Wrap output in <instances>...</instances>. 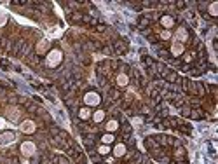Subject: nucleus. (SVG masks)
I'll return each instance as SVG.
<instances>
[{
    "instance_id": "f257e3e1",
    "label": "nucleus",
    "mask_w": 218,
    "mask_h": 164,
    "mask_svg": "<svg viewBox=\"0 0 218 164\" xmlns=\"http://www.w3.org/2000/svg\"><path fill=\"white\" fill-rule=\"evenodd\" d=\"M59 61H61V53H59V51L49 53V56H47V65H49V67H56Z\"/></svg>"
},
{
    "instance_id": "f03ea898",
    "label": "nucleus",
    "mask_w": 218,
    "mask_h": 164,
    "mask_svg": "<svg viewBox=\"0 0 218 164\" xmlns=\"http://www.w3.org/2000/svg\"><path fill=\"white\" fill-rule=\"evenodd\" d=\"M21 152H23V155L30 157V155H33V154H35V145H33L32 141H25V143L21 145Z\"/></svg>"
},
{
    "instance_id": "7ed1b4c3",
    "label": "nucleus",
    "mask_w": 218,
    "mask_h": 164,
    "mask_svg": "<svg viewBox=\"0 0 218 164\" xmlns=\"http://www.w3.org/2000/svg\"><path fill=\"white\" fill-rule=\"evenodd\" d=\"M84 100H86L87 105H98V103H100V96L96 94V93H87Z\"/></svg>"
},
{
    "instance_id": "20e7f679",
    "label": "nucleus",
    "mask_w": 218,
    "mask_h": 164,
    "mask_svg": "<svg viewBox=\"0 0 218 164\" xmlns=\"http://www.w3.org/2000/svg\"><path fill=\"white\" fill-rule=\"evenodd\" d=\"M14 140H16V136H14V133H11V131L0 135V143H12Z\"/></svg>"
},
{
    "instance_id": "39448f33",
    "label": "nucleus",
    "mask_w": 218,
    "mask_h": 164,
    "mask_svg": "<svg viewBox=\"0 0 218 164\" xmlns=\"http://www.w3.org/2000/svg\"><path fill=\"white\" fill-rule=\"evenodd\" d=\"M33 129H35V122L33 121H25L21 124V131H25V133H33Z\"/></svg>"
},
{
    "instance_id": "423d86ee",
    "label": "nucleus",
    "mask_w": 218,
    "mask_h": 164,
    "mask_svg": "<svg viewBox=\"0 0 218 164\" xmlns=\"http://www.w3.org/2000/svg\"><path fill=\"white\" fill-rule=\"evenodd\" d=\"M114 154H115L117 157L124 155V154H126V145H124V143H119V145H117L115 149H114Z\"/></svg>"
},
{
    "instance_id": "0eeeda50",
    "label": "nucleus",
    "mask_w": 218,
    "mask_h": 164,
    "mask_svg": "<svg viewBox=\"0 0 218 164\" xmlns=\"http://www.w3.org/2000/svg\"><path fill=\"white\" fill-rule=\"evenodd\" d=\"M171 51H173V54L175 56H180L181 53H183V45H181V44H173Z\"/></svg>"
},
{
    "instance_id": "6e6552de",
    "label": "nucleus",
    "mask_w": 218,
    "mask_h": 164,
    "mask_svg": "<svg viewBox=\"0 0 218 164\" xmlns=\"http://www.w3.org/2000/svg\"><path fill=\"white\" fill-rule=\"evenodd\" d=\"M161 23H162V25H164L166 28H171V26H173V18H169V16H164V18L161 19Z\"/></svg>"
},
{
    "instance_id": "1a4fd4ad",
    "label": "nucleus",
    "mask_w": 218,
    "mask_h": 164,
    "mask_svg": "<svg viewBox=\"0 0 218 164\" xmlns=\"http://www.w3.org/2000/svg\"><path fill=\"white\" fill-rule=\"evenodd\" d=\"M117 84H119V86H126V84H128V75H124V73L117 75Z\"/></svg>"
},
{
    "instance_id": "9d476101",
    "label": "nucleus",
    "mask_w": 218,
    "mask_h": 164,
    "mask_svg": "<svg viewBox=\"0 0 218 164\" xmlns=\"http://www.w3.org/2000/svg\"><path fill=\"white\" fill-rule=\"evenodd\" d=\"M176 37H178V40L185 42V40H187V31H185L183 28H180V30H178V33H176Z\"/></svg>"
},
{
    "instance_id": "9b49d317",
    "label": "nucleus",
    "mask_w": 218,
    "mask_h": 164,
    "mask_svg": "<svg viewBox=\"0 0 218 164\" xmlns=\"http://www.w3.org/2000/svg\"><path fill=\"white\" fill-rule=\"evenodd\" d=\"M101 141H103V145H108V143H112L114 141V135H105V136H101Z\"/></svg>"
},
{
    "instance_id": "f8f14e48",
    "label": "nucleus",
    "mask_w": 218,
    "mask_h": 164,
    "mask_svg": "<svg viewBox=\"0 0 218 164\" xmlns=\"http://www.w3.org/2000/svg\"><path fill=\"white\" fill-rule=\"evenodd\" d=\"M7 115H9L12 121H18V119H19V112H18V110H9V112H7Z\"/></svg>"
},
{
    "instance_id": "ddd939ff",
    "label": "nucleus",
    "mask_w": 218,
    "mask_h": 164,
    "mask_svg": "<svg viewBox=\"0 0 218 164\" xmlns=\"http://www.w3.org/2000/svg\"><path fill=\"white\" fill-rule=\"evenodd\" d=\"M117 127H119V124H117V121H110V122L106 124V129H108V131H115Z\"/></svg>"
},
{
    "instance_id": "4468645a",
    "label": "nucleus",
    "mask_w": 218,
    "mask_h": 164,
    "mask_svg": "<svg viewBox=\"0 0 218 164\" xmlns=\"http://www.w3.org/2000/svg\"><path fill=\"white\" fill-rule=\"evenodd\" d=\"M115 51H117V53H120V54H122V53H126V44L117 42V44H115Z\"/></svg>"
},
{
    "instance_id": "2eb2a0df",
    "label": "nucleus",
    "mask_w": 218,
    "mask_h": 164,
    "mask_svg": "<svg viewBox=\"0 0 218 164\" xmlns=\"http://www.w3.org/2000/svg\"><path fill=\"white\" fill-rule=\"evenodd\" d=\"M98 152H100L101 155H106V154L110 152V147H108V145H100V149H98Z\"/></svg>"
},
{
    "instance_id": "dca6fc26",
    "label": "nucleus",
    "mask_w": 218,
    "mask_h": 164,
    "mask_svg": "<svg viewBox=\"0 0 218 164\" xmlns=\"http://www.w3.org/2000/svg\"><path fill=\"white\" fill-rule=\"evenodd\" d=\"M166 79L169 82H176L178 81V75H176V73H166Z\"/></svg>"
},
{
    "instance_id": "f3484780",
    "label": "nucleus",
    "mask_w": 218,
    "mask_h": 164,
    "mask_svg": "<svg viewBox=\"0 0 218 164\" xmlns=\"http://www.w3.org/2000/svg\"><path fill=\"white\" fill-rule=\"evenodd\" d=\"M80 117H82V119H87V117H89V110L82 108V110H80Z\"/></svg>"
},
{
    "instance_id": "a211bd4d",
    "label": "nucleus",
    "mask_w": 218,
    "mask_h": 164,
    "mask_svg": "<svg viewBox=\"0 0 218 164\" xmlns=\"http://www.w3.org/2000/svg\"><path fill=\"white\" fill-rule=\"evenodd\" d=\"M101 119H103V112L100 110V112H96V113H94V121H96V122H100Z\"/></svg>"
},
{
    "instance_id": "6ab92c4d",
    "label": "nucleus",
    "mask_w": 218,
    "mask_h": 164,
    "mask_svg": "<svg viewBox=\"0 0 218 164\" xmlns=\"http://www.w3.org/2000/svg\"><path fill=\"white\" fill-rule=\"evenodd\" d=\"M5 21H7V16H5V14H0V26H4Z\"/></svg>"
},
{
    "instance_id": "aec40b11",
    "label": "nucleus",
    "mask_w": 218,
    "mask_h": 164,
    "mask_svg": "<svg viewBox=\"0 0 218 164\" xmlns=\"http://www.w3.org/2000/svg\"><path fill=\"white\" fill-rule=\"evenodd\" d=\"M209 12L213 14V16H217V4H211V7H209Z\"/></svg>"
},
{
    "instance_id": "412c9836",
    "label": "nucleus",
    "mask_w": 218,
    "mask_h": 164,
    "mask_svg": "<svg viewBox=\"0 0 218 164\" xmlns=\"http://www.w3.org/2000/svg\"><path fill=\"white\" fill-rule=\"evenodd\" d=\"M59 164H68V163H66V161H59Z\"/></svg>"
},
{
    "instance_id": "4be33fe9",
    "label": "nucleus",
    "mask_w": 218,
    "mask_h": 164,
    "mask_svg": "<svg viewBox=\"0 0 218 164\" xmlns=\"http://www.w3.org/2000/svg\"><path fill=\"white\" fill-rule=\"evenodd\" d=\"M0 127H4V122H2V121H0Z\"/></svg>"
}]
</instances>
